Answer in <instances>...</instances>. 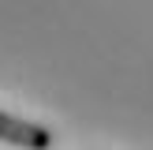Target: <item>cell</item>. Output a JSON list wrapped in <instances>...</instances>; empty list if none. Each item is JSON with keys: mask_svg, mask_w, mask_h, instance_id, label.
Listing matches in <instances>:
<instances>
[{"mask_svg": "<svg viewBox=\"0 0 153 150\" xmlns=\"http://www.w3.org/2000/svg\"><path fill=\"white\" fill-rule=\"evenodd\" d=\"M0 142L26 146V150H45V146H52V131L45 124H34V120L11 116V112L0 109Z\"/></svg>", "mask_w": 153, "mask_h": 150, "instance_id": "cell-1", "label": "cell"}]
</instances>
